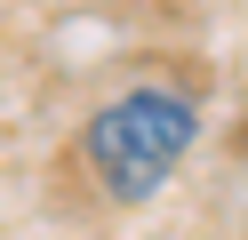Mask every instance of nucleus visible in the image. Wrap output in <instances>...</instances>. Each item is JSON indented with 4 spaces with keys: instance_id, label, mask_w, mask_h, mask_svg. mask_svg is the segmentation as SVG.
Listing matches in <instances>:
<instances>
[{
    "instance_id": "f257e3e1",
    "label": "nucleus",
    "mask_w": 248,
    "mask_h": 240,
    "mask_svg": "<svg viewBox=\"0 0 248 240\" xmlns=\"http://www.w3.org/2000/svg\"><path fill=\"white\" fill-rule=\"evenodd\" d=\"M192 136H200L192 96H176V88H120L112 104H96L80 152H88V176L104 184V200H152L184 168Z\"/></svg>"
}]
</instances>
